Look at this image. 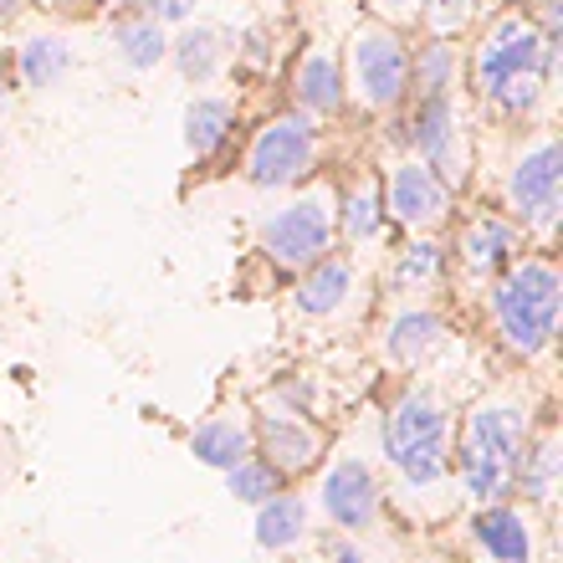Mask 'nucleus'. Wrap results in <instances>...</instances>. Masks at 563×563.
<instances>
[{
  "label": "nucleus",
  "instance_id": "1a4fd4ad",
  "mask_svg": "<svg viewBox=\"0 0 563 563\" xmlns=\"http://www.w3.org/2000/svg\"><path fill=\"white\" fill-rule=\"evenodd\" d=\"M318 148H323L318 123L297 108H282V113L256 123L252 144L241 154V179L252 190H297L318 169Z\"/></svg>",
  "mask_w": 563,
  "mask_h": 563
},
{
  "label": "nucleus",
  "instance_id": "6e6552de",
  "mask_svg": "<svg viewBox=\"0 0 563 563\" xmlns=\"http://www.w3.org/2000/svg\"><path fill=\"white\" fill-rule=\"evenodd\" d=\"M256 252L262 262L287 277H297L302 267H312L318 256L339 252V225H333V185L318 179V185H297L277 210L262 216L256 225Z\"/></svg>",
  "mask_w": 563,
  "mask_h": 563
},
{
  "label": "nucleus",
  "instance_id": "b1692460",
  "mask_svg": "<svg viewBox=\"0 0 563 563\" xmlns=\"http://www.w3.org/2000/svg\"><path fill=\"white\" fill-rule=\"evenodd\" d=\"M164 62H175V73L185 77L190 88H210V82L225 73L231 52H225V36L216 26H206V21H185V26L169 36V57Z\"/></svg>",
  "mask_w": 563,
  "mask_h": 563
},
{
  "label": "nucleus",
  "instance_id": "412c9836",
  "mask_svg": "<svg viewBox=\"0 0 563 563\" xmlns=\"http://www.w3.org/2000/svg\"><path fill=\"white\" fill-rule=\"evenodd\" d=\"M256 451L252 420L246 410H210L200 426L190 430V456L210 472H231L236 461H246Z\"/></svg>",
  "mask_w": 563,
  "mask_h": 563
},
{
  "label": "nucleus",
  "instance_id": "20e7f679",
  "mask_svg": "<svg viewBox=\"0 0 563 563\" xmlns=\"http://www.w3.org/2000/svg\"><path fill=\"white\" fill-rule=\"evenodd\" d=\"M559 302H563V277L553 252H528L503 267L487 282V328L492 343L518 364H549L553 339H559Z\"/></svg>",
  "mask_w": 563,
  "mask_h": 563
},
{
  "label": "nucleus",
  "instance_id": "f704fd0d",
  "mask_svg": "<svg viewBox=\"0 0 563 563\" xmlns=\"http://www.w3.org/2000/svg\"><path fill=\"white\" fill-rule=\"evenodd\" d=\"M26 11H31V0H0V31H11Z\"/></svg>",
  "mask_w": 563,
  "mask_h": 563
},
{
  "label": "nucleus",
  "instance_id": "393cba45",
  "mask_svg": "<svg viewBox=\"0 0 563 563\" xmlns=\"http://www.w3.org/2000/svg\"><path fill=\"white\" fill-rule=\"evenodd\" d=\"M312 538V503L302 492H272L256 507V549L262 553H292Z\"/></svg>",
  "mask_w": 563,
  "mask_h": 563
},
{
  "label": "nucleus",
  "instance_id": "9b49d317",
  "mask_svg": "<svg viewBox=\"0 0 563 563\" xmlns=\"http://www.w3.org/2000/svg\"><path fill=\"white\" fill-rule=\"evenodd\" d=\"M533 241L522 236V225L507 216V210H472L456 221V236L445 241L451 252V267L466 287H487L503 267H512Z\"/></svg>",
  "mask_w": 563,
  "mask_h": 563
},
{
  "label": "nucleus",
  "instance_id": "39448f33",
  "mask_svg": "<svg viewBox=\"0 0 563 563\" xmlns=\"http://www.w3.org/2000/svg\"><path fill=\"white\" fill-rule=\"evenodd\" d=\"M349 108L369 119H395L410 103V31L389 21H358L339 52Z\"/></svg>",
  "mask_w": 563,
  "mask_h": 563
},
{
  "label": "nucleus",
  "instance_id": "2f4dec72",
  "mask_svg": "<svg viewBox=\"0 0 563 563\" xmlns=\"http://www.w3.org/2000/svg\"><path fill=\"white\" fill-rule=\"evenodd\" d=\"M364 5H369L374 21H389V26L410 31L420 21V5H426V0H364Z\"/></svg>",
  "mask_w": 563,
  "mask_h": 563
},
{
  "label": "nucleus",
  "instance_id": "f8f14e48",
  "mask_svg": "<svg viewBox=\"0 0 563 563\" xmlns=\"http://www.w3.org/2000/svg\"><path fill=\"white\" fill-rule=\"evenodd\" d=\"M252 435H256V456L267 461V466H277L282 482H297V476L318 472V461L328 451V435L318 420L297 416V410H282L272 400H256Z\"/></svg>",
  "mask_w": 563,
  "mask_h": 563
},
{
  "label": "nucleus",
  "instance_id": "c85d7f7f",
  "mask_svg": "<svg viewBox=\"0 0 563 563\" xmlns=\"http://www.w3.org/2000/svg\"><path fill=\"white\" fill-rule=\"evenodd\" d=\"M221 476H225V492H231L241 507H262L272 492L287 487V482L277 476V466H267V461L256 456V451H252L246 461H236L231 472H221Z\"/></svg>",
  "mask_w": 563,
  "mask_h": 563
},
{
  "label": "nucleus",
  "instance_id": "5701e85b",
  "mask_svg": "<svg viewBox=\"0 0 563 563\" xmlns=\"http://www.w3.org/2000/svg\"><path fill=\"white\" fill-rule=\"evenodd\" d=\"M559 472H563V456H559V430L553 420L528 430L522 441V456H518V472H512V492H522L528 507H549L559 497Z\"/></svg>",
  "mask_w": 563,
  "mask_h": 563
},
{
  "label": "nucleus",
  "instance_id": "ddd939ff",
  "mask_svg": "<svg viewBox=\"0 0 563 563\" xmlns=\"http://www.w3.org/2000/svg\"><path fill=\"white\" fill-rule=\"evenodd\" d=\"M318 507L339 533H369L385 512V487L364 456H339L318 482Z\"/></svg>",
  "mask_w": 563,
  "mask_h": 563
},
{
  "label": "nucleus",
  "instance_id": "f3484780",
  "mask_svg": "<svg viewBox=\"0 0 563 563\" xmlns=\"http://www.w3.org/2000/svg\"><path fill=\"white\" fill-rule=\"evenodd\" d=\"M451 277V252L441 236H410L385 267V292L395 302H430Z\"/></svg>",
  "mask_w": 563,
  "mask_h": 563
},
{
  "label": "nucleus",
  "instance_id": "72a5a7b5",
  "mask_svg": "<svg viewBox=\"0 0 563 563\" xmlns=\"http://www.w3.org/2000/svg\"><path fill=\"white\" fill-rule=\"evenodd\" d=\"M323 563H369L364 549H358L354 538H328L323 543Z\"/></svg>",
  "mask_w": 563,
  "mask_h": 563
},
{
  "label": "nucleus",
  "instance_id": "f257e3e1",
  "mask_svg": "<svg viewBox=\"0 0 563 563\" xmlns=\"http://www.w3.org/2000/svg\"><path fill=\"white\" fill-rule=\"evenodd\" d=\"M559 42L538 31L528 5H503L482 15L472 46L461 52V88L472 92L476 119L497 129H533L549 113L553 82H559Z\"/></svg>",
  "mask_w": 563,
  "mask_h": 563
},
{
  "label": "nucleus",
  "instance_id": "c756f323",
  "mask_svg": "<svg viewBox=\"0 0 563 563\" xmlns=\"http://www.w3.org/2000/svg\"><path fill=\"white\" fill-rule=\"evenodd\" d=\"M277 36H272L267 21H252V26H241L231 42H225V52H231V62H236L241 73H267L272 62H277Z\"/></svg>",
  "mask_w": 563,
  "mask_h": 563
},
{
  "label": "nucleus",
  "instance_id": "e433bc0d",
  "mask_svg": "<svg viewBox=\"0 0 563 563\" xmlns=\"http://www.w3.org/2000/svg\"><path fill=\"white\" fill-rule=\"evenodd\" d=\"M256 5H282V0H256Z\"/></svg>",
  "mask_w": 563,
  "mask_h": 563
},
{
  "label": "nucleus",
  "instance_id": "4be33fe9",
  "mask_svg": "<svg viewBox=\"0 0 563 563\" xmlns=\"http://www.w3.org/2000/svg\"><path fill=\"white\" fill-rule=\"evenodd\" d=\"M5 62H11L15 88L46 92V88H57L62 77L77 67V52H73L67 36H57V31H31V36L15 42V52Z\"/></svg>",
  "mask_w": 563,
  "mask_h": 563
},
{
  "label": "nucleus",
  "instance_id": "0eeeda50",
  "mask_svg": "<svg viewBox=\"0 0 563 563\" xmlns=\"http://www.w3.org/2000/svg\"><path fill=\"white\" fill-rule=\"evenodd\" d=\"M503 210L522 225L538 252H553L563 225V148L553 129L522 139L503 175Z\"/></svg>",
  "mask_w": 563,
  "mask_h": 563
},
{
  "label": "nucleus",
  "instance_id": "c9c22d12",
  "mask_svg": "<svg viewBox=\"0 0 563 563\" xmlns=\"http://www.w3.org/2000/svg\"><path fill=\"white\" fill-rule=\"evenodd\" d=\"M11 88H15V77H11V62H5V52H0V108L11 103Z\"/></svg>",
  "mask_w": 563,
  "mask_h": 563
},
{
  "label": "nucleus",
  "instance_id": "9d476101",
  "mask_svg": "<svg viewBox=\"0 0 563 563\" xmlns=\"http://www.w3.org/2000/svg\"><path fill=\"white\" fill-rule=\"evenodd\" d=\"M379 200H385V221L400 225L405 236H441L456 221V190L416 154H395L379 169Z\"/></svg>",
  "mask_w": 563,
  "mask_h": 563
},
{
  "label": "nucleus",
  "instance_id": "aec40b11",
  "mask_svg": "<svg viewBox=\"0 0 563 563\" xmlns=\"http://www.w3.org/2000/svg\"><path fill=\"white\" fill-rule=\"evenodd\" d=\"M179 123H185V154L195 164H216L236 139V103L221 92H195Z\"/></svg>",
  "mask_w": 563,
  "mask_h": 563
},
{
  "label": "nucleus",
  "instance_id": "2eb2a0df",
  "mask_svg": "<svg viewBox=\"0 0 563 563\" xmlns=\"http://www.w3.org/2000/svg\"><path fill=\"white\" fill-rule=\"evenodd\" d=\"M358 297V262L343 252L318 256L312 267H302L292 277V312L308 323H333L354 308Z\"/></svg>",
  "mask_w": 563,
  "mask_h": 563
},
{
  "label": "nucleus",
  "instance_id": "423d86ee",
  "mask_svg": "<svg viewBox=\"0 0 563 563\" xmlns=\"http://www.w3.org/2000/svg\"><path fill=\"white\" fill-rule=\"evenodd\" d=\"M405 139V154H416L420 164H430L451 190H466L476 169V129L466 123L461 108V88L420 92L395 113V144Z\"/></svg>",
  "mask_w": 563,
  "mask_h": 563
},
{
  "label": "nucleus",
  "instance_id": "bb28decb",
  "mask_svg": "<svg viewBox=\"0 0 563 563\" xmlns=\"http://www.w3.org/2000/svg\"><path fill=\"white\" fill-rule=\"evenodd\" d=\"M441 88H461V46L441 42V36L410 42V98Z\"/></svg>",
  "mask_w": 563,
  "mask_h": 563
},
{
  "label": "nucleus",
  "instance_id": "a878e982",
  "mask_svg": "<svg viewBox=\"0 0 563 563\" xmlns=\"http://www.w3.org/2000/svg\"><path fill=\"white\" fill-rule=\"evenodd\" d=\"M108 31H113V52H119V62L129 73H159L164 57H169V26L148 21L134 5H123V11L108 21Z\"/></svg>",
  "mask_w": 563,
  "mask_h": 563
},
{
  "label": "nucleus",
  "instance_id": "4c0bfd02",
  "mask_svg": "<svg viewBox=\"0 0 563 563\" xmlns=\"http://www.w3.org/2000/svg\"><path fill=\"white\" fill-rule=\"evenodd\" d=\"M0 148H5V134H0Z\"/></svg>",
  "mask_w": 563,
  "mask_h": 563
},
{
  "label": "nucleus",
  "instance_id": "f03ea898",
  "mask_svg": "<svg viewBox=\"0 0 563 563\" xmlns=\"http://www.w3.org/2000/svg\"><path fill=\"white\" fill-rule=\"evenodd\" d=\"M533 430V405L522 389H487L456 416L451 430V482L472 507L507 503L522 441Z\"/></svg>",
  "mask_w": 563,
  "mask_h": 563
},
{
  "label": "nucleus",
  "instance_id": "4468645a",
  "mask_svg": "<svg viewBox=\"0 0 563 563\" xmlns=\"http://www.w3.org/2000/svg\"><path fill=\"white\" fill-rule=\"evenodd\" d=\"M451 343V318L435 302H395L379 328V354L389 369L420 374L430 369V358Z\"/></svg>",
  "mask_w": 563,
  "mask_h": 563
},
{
  "label": "nucleus",
  "instance_id": "473e14b6",
  "mask_svg": "<svg viewBox=\"0 0 563 563\" xmlns=\"http://www.w3.org/2000/svg\"><path fill=\"white\" fill-rule=\"evenodd\" d=\"M103 0H31V11L57 15V21H77V15H92Z\"/></svg>",
  "mask_w": 563,
  "mask_h": 563
},
{
  "label": "nucleus",
  "instance_id": "dca6fc26",
  "mask_svg": "<svg viewBox=\"0 0 563 563\" xmlns=\"http://www.w3.org/2000/svg\"><path fill=\"white\" fill-rule=\"evenodd\" d=\"M287 88H292V108H297V113H308L312 123H333V119H343V113H349L343 62H339V52H333L328 42H308L302 52H297Z\"/></svg>",
  "mask_w": 563,
  "mask_h": 563
},
{
  "label": "nucleus",
  "instance_id": "58836bf2",
  "mask_svg": "<svg viewBox=\"0 0 563 563\" xmlns=\"http://www.w3.org/2000/svg\"><path fill=\"white\" fill-rule=\"evenodd\" d=\"M518 5H528V0H518Z\"/></svg>",
  "mask_w": 563,
  "mask_h": 563
},
{
  "label": "nucleus",
  "instance_id": "cd10ccee",
  "mask_svg": "<svg viewBox=\"0 0 563 563\" xmlns=\"http://www.w3.org/2000/svg\"><path fill=\"white\" fill-rule=\"evenodd\" d=\"M482 15H487V0H426L416 26L426 36H441V42H461L482 26Z\"/></svg>",
  "mask_w": 563,
  "mask_h": 563
},
{
  "label": "nucleus",
  "instance_id": "a211bd4d",
  "mask_svg": "<svg viewBox=\"0 0 563 563\" xmlns=\"http://www.w3.org/2000/svg\"><path fill=\"white\" fill-rule=\"evenodd\" d=\"M333 225L349 252H369L374 241H385V200H379V175H358L343 190H333Z\"/></svg>",
  "mask_w": 563,
  "mask_h": 563
},
{
  "label": "nucleus",
  "instance_id": "7ed1b4c3",
  "mask_svg": "<svg viewBox=\"0 0 563 563\" xmlns=\"http://www.w3.org/2000/svg\"><path fill=\"white\" fill-rule=\"evenodd\" d=\"M451 430H456V410L441 385L410 379L395 389V400L379 416V456L405 487V497L430 503L435 492L451 487Z\"/></svg>",
  "mask_w": 563,
  "mask_h": 563
},
{
  "label": "nucleus",
  "instance_id": "7c9ffc66",
  "mask_svg": "<svg viewBox=\"0 0 563 563\" xmlns=\"http://www.w3.org/2000/svg\"><path fill=\"white\" fill-rule=\"evenodd\" d=\"M134 11H144L148 21H159V26H185V21H195V5L200 0H129Z\"/></svg>",
  "mask_w": 563,
  "mask_h": 563
},
{
  "label": "nucleus",
  "instance_id": "6ab92c4d",
  "mask_svg": "<svg viewBox=\"0 0 563 563\" xmlns=\"http://www.w3.org/2000/svg\"><path fill=\"white\" fill-rule=\"evenodd\" d=\"M472 543L492 563H533V522L512 503H487L472 518Z\"/></svg>",
  "mask_w": 563,
  "mask_h": 563
}]
</instances>
